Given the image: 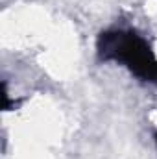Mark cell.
<instances>
[{
	"mask_svg": "<svg viewBox=\"0 0 157 159\" xmlns=\"http://www.w3.org/2000/svg\"><path fill=\"white\" fill-rule=\"evenodd\" d=\"M98 52L105 61L126 65L135 76L157 83V59L148 43L129 30H111L100 35Z\"/></svg>",
	"mask_w": 157,
	"mask_h": 159,
	"instance_id": "6da1fadb",
	"label": "cell"
},
{
	"mask_svg": "<svg viewBox=\"0 0 157 159\" xmlns=\"http://www.w3.org/2000/svg\"><path fill=\"white\" fill-rule=\"evenodd\" d=\"M155 139H157V133H155Z\"/></svg>",
	"mask_w": 157,
	"mask_h": 159,
	"instance_id": "7a4b0ae2",
	"label": "cell"
}]
</instances>
